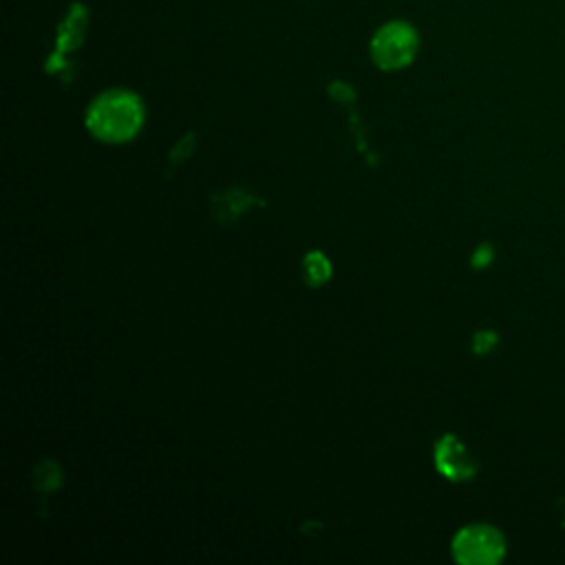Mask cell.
Wrapping results in <instances>:
<instances>
[{
    "label": "cell",
    "mask_w": 565,
    "mask_h": 565,
    "mask_svg": "<svg viewBox=\"0 0 565 565\" xmlns=\"http://www.w3.org/2000/svg\"><path fill=\"white\" fill-rule=\"evenodd\" d=\"M144 124V106L135 93L115 89L102 93L89 106L87 129L102 142L122 144L140 133Z\"/></svg>",
    "instance_id": "1"
},
{
    "label": "cell",
    "mask_w": 565,
    "mask_h": 565,
    "mask_svg": "<svg viewBox=\"0 0 565 565\" xmlns=\"http://www.w3.org/2000/svg\"><path fill=\"white\" fill-rule=\"evenodd\" d=\"M415 51H418V34L407 23H389L371 40V56L385 71L411 65Z\"/></svg>",
    "instance_id": "2"
},
{
    "label": "cell",
    "mask_w": 565,
    "mask_h": 565,
    "mask_svg": "<svg viewBox=\"0 0 565 565\" xmlns=\"http://www.w3.org/2000/svg\"><path fill=\"white\" fill-rule=\"evenodd\" d=\"M435 466L451 482H466L477 473V464L455 435H444L435 446Z\"/></svg>",
    "instance_id": "4"
},
{
    "label": "cell",
    "mask_w": 565,
    "mask_h": 565,
    "mask_svg": "<svg viewBox=\"0 0 565 565\" xmlns=\"http://www.w3.org/2000/svg\"><path fill=\"white\" fill-rule=\"evenodd\" d=\"M453 557L464 565H493L506 552V541L493 526H468L453 539Z\"/></svg>",
    "instance_id": "3"
},
{
    "label": "cell",
    "mask_w": 565,
    "mask_h": 565,
    "mask_svg": "<svg viewBox=\"0 0 565 565\" xmlns=\"http://www.w3.org/2000/svg\"><path fill=\"white\" fill-rule=\"evenodd\" d=\"M305 276L309 285H323L332 276V265L321 252H309L305 257Z\"/></svg>",
    "instance_id": "5"
},
{
    "label": "cell",
    "mask_w": 565,
    "mask_h": 565,
    "mask_svg": "<svg viewBox=\"0 0 565 565\" xmlns=\"http://www.w3.org/2000/svg\"><path fill=\"white\" fill-rule=\"evenodd\" d=\"M488 259H490V252L482 250V252H479V257H475V263L482 265V263H488Z\"/></svg>",
    "instance_id": "6"
}]
</instances>
